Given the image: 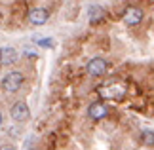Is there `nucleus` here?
<instances>
[{"mask_svg":"<svg viewBox=\"0 0 154 150\" xmlns=\"http://www.w3.org/2000/svg\"><path fill=\"white\" fill-rule=\"evenodd\" d=\"M23 80H25V78H23V74L19 70H11V72H8L2 78V89L6 93H15V91L21 89Z\"/></svg>","mask_w":154,"mask_h":150,"instance_id":"1","label":"nucleus"},{"mask_svg":"<svg viewBox=\"0 0 154 150\" xmlns=\"http://www.w3.org/2000/svg\"><path fill=\"white\" fill-rule=\"evenodd\" d=\"M106 69H109V63H106L105 59H101V57H93L86 67L90 76H103L106 72Z\"/></svg>","mask_w":154,"mask_h":150,"instance_id":"4","label":"nucleus"},{"mask_svg":"<svg viewBox=\"0 0 154 150\" xmlns=\"http://www.w3.org/2000/svg\"><path fill=\"white\" fill-rule=\"evenodd\" d=\"M11 118L15 120V122H27L29 116H31V110H29V105L25 103V101H19V103H15L14 106H11Z\"/></svg>","mask_w":154,"mask_h":150,"instance_id":"5","label":"nucleus"},{"mask_svg":"<svg viewBox=\"0 0 154 150\" xmlns=\"http://www.w3.org/2000/svg\"><path fill=\"white\" fill-rule=\"evenodd\" d=\"M139 137H141V142H143V145L154 146V131L152 129H143L139 133Z\"/></svg>","mask_w":154,"mask_h":150,"instance_id":"10","label":"nucleus"},{"mask_svg":"<svg viewBox=\"0 0 154 150\" xmlns=\"http://www.w3.org/2000/svg\"><path fill=\"white\" fill-rule=\"evenodd\" d=\"M29 150H36V148H29Z\"/></svg>","mask_w":154,"mask_h":150,"instance_id":"15","label":"nucleus"},{"mask_svg":"<svg viewBox=\"0 0 154 150\" xmlns=\"http://www.w3.org/2000/svg\"><path fill=\"white\" fill-rule=\"evenodd\" d=\"M17 59H19V53H17L15 47L4 46L0 47V65L2 67H10V65H15Z\"/></svg>","mask_w":154,"mask_h":150,"instance_id":"6","label":"nucleus"},{"mask_svg":"<svg viewBox=\"0 0 154 150\" xmlns=\"http://www.w3.org/2000/svg\"><path fill=\"white\" fill-rule=\"evenodd\" d=\"M0 125H2V114H0Z\"/></svg>","mask_w":154,"mask_h":150,"instance_id":"14","label":"nucleus"},{"mask_svg":"<svg viewBox=\"0 0 154 150\" xmlns=\"http://www.w3.org/2000/svg\"><path fill=\"white\" fill-rule=\"evenodd\" d=\"M48 19H50V11L46 8H32L29 11V21L32 25H44Z\"/></svg>","mask_w":154,"mask_h":150,"instance_id":"7","label":"nucleus"},{"mask_svg":"<svg viewBox=\"0 0 154 150\" xmlns=\"http://www.w3.org/2000/svg\"><path fill=\"white\" fill-rule=\"evenodd\" d=\"M25 55H29V57H36V51H32V50H25Z\"/></svg>","mask_w":154,"mask_h":150,"instance_id":"13","label":"nucleus"},{"mask_svg":"<svg viewBox=\"0 0 154 150\" xmlns=\"http://www.w3.org/2000/svg\"><path fill=\"white\" fill-rule=\"evenodd\" d=\"M124 23L128 27H133V25H139L143 21V10L141 8H135V6H129V8L124 10V15H122Z\"/></svg>","mask_w":154,"mask_h":150,"instance_id":"3","label":"nucleus"},{"mask_svg":"<svg viewBox=\"0 0 154 150\" xmlns=\"http://www.w3.org/2000/svg\"><path fill=\"white\" fill-rule=\"evenodd\" d=\"M36 44H38L40 47H53V44H55V42H53L51 38H40V40H36Z\"/></svg>","mask_w":154,"mask_h":150,"instance_id":"11","label":"nucleus"},{"mask_svg":"<svg viewBox=\"0 0 154 150\" xmlns=\"http://www.w3.org/2000/svg\"><path fill=\"white\" fill-rule=\"evenodd\" d=\"M88 116L91 120H103L109 116V106L105 103H91L90 109H88Z\"/></svg>","mask_w":154,"mask_h":150,"instance_id":"8","label":"nucleus"},{"mask_svg":"<svg viewBox=\"0 0 154 150\" xmlns=\"http://www.w3.org/2000/svg\"><path fill=\"white\" fill-rule=\"evenodd\" d=\"M97 93L101 95L103 99L109 101H120L124 95H126V87L120 86V84H110V86H103L97 89Z\"/></svg>","mask_w":154,"mask_h":150,"instance_id":"2","label":"nucleus"},{"mask_svg":"<svg viewBox=\"0 0 154 150\" xmlns=\"http://www.w3.org/2000/svg\"><path fill=\"white\" fill-rule=\"evenodd\" d=\"M88 17H90V23L91 25H99L105 17H106V14H105V10L101 8V6H90V10H88Z\"/></svg>","mask_w":154,"mask_h":150,"instance_id":"9","label":"nucleus"},{"mask_svg":"<svg viewBox=\"0 0 154 150\" xmlns=\"http://www.w3.org/2000/svg\"><path fill=\"white\" fill-rule=\"evenodd\" d=\"M0 150H15V146L14 145H2V146H0Z\"/></svg>","mask_w":154,"mask_h":150,"instance_id":"12","label":"nucleus"}]
</instances>
